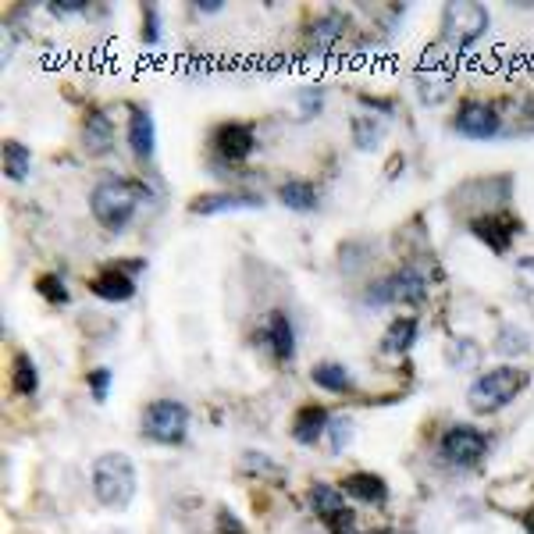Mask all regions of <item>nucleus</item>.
<instances>
[{"label": "nucleus", "instance_id": "f3484780", "mask_svg": "<svg viewBox=\"0 0 534 534\" xmlns=\"http://www.w3.org/2000/svg\"><path fill=\"white\" fill-rule=\"evenodd\" d=\"M342 492H346V499L371 502V506L389 502V485H385L378 474H349V478L342 481Z\"/></svg>", "mask_w": 534, "mask_h": 534}, {"label": "nucleus", "instance_id": "9b49d317", "mask_svg": "<svg viewBox=\"0 0 534 534\" xmlns=\"http://www.w3.org/2000/svg\"><path fill=\"white\" fill-rule=\"evenodd\" d=\"M470 232L478 235L481 243L492 253H506L513 243V235L520 232V221L510 218V214H492V218H474L470 221Z\"/></svg>", "mask_w": 534, "mask_h": 534}, {"label": "nucleus", "instance_id": "4be33fe9", "mask_svg": "<svg viewBox=\"0 0 534 534\" xmlns=\"http://www.w3.org/2000/svg\"><path fill=\"white\" fill-rule=\"evenodd\" d=\"M417 332H421L417 317H399V321L389 324V332L381 339V349H385V353H406V349L417 342Z\"/></svg>", "mask_w": 534, "mask_h": 534}, {"label": "nucleus", "instance_id": "c85d7f7f", "mask_svg": "<svg viewBox=\"0 0 534 534\" xmlns=\"http://www.w3.org/2000/svg\"><path fill=\"white\" fill-rule=\"evenodd\" d=\"M143 43L146 47L161 43V11H157V4H146L143 8Z\"/></svg>", "mask_w": 534, "mask_h": 534}, {"label": "nucleus", "instance_id": "4468645a", "mask_svg": "<svg viewBox=\"0 0 534 534\" xmlns=\"http://www.w3.org/2000/svg\"><path fill=\"white\" fill-rule=\"evenodd\" d=\"M264 335H267V346H271L278 364H289L292 356H296V328H292V321L282 314V310H271V314H267Z\"/></svg>", "mask_w": 534, "mask_h": 534}, {"label": "nucleus", "instance_id": "bb28decb", "mask_svg": "<svg viewBox=\"0 0 534 534\" xmlns=\"http://www.w3.org/2000/svg\"><path fill=\"white\" fill-rule=\"evenodd\" d=\"M381 143V125L371 122V118H353V146L356 150H374Z\"/></svg>", "mask_w": 534, "mask_h": 534}, {"label": "nucleus", "instance_id": "412c9836", "mask_svg": "<svg viewBox=\"0 0 534 534\" xmlns=\"http://www.w3.org/2000/svg\"><path fill=\"white\" fill-rule=\"evenodd\" d=\"M4 175L11 182H25V178L33 175V150L25 143H18V139L4 143Z\"/></svg>", "mask_w": 534, "mask_h": 534}, {"label": "nucleus", "instance_id": "cd10ccee", "mask_svg": "<svg viewBox=\"0 0 534 534\" xmlns=\"http://www.w3.org/2000/svg\"><path fill=\"white\" fill-rule=\"evenodd\" d=\"M36 289H40V296L43 300H50L54 307H61V303H68V289H65V282L57 275H43L40 282H36Z\"/></svg>", "mask_w": 534, "mask_h": 534}, {"label": "nucleus", "instance_id": "20e7f679", "mask_svg": "<svg viewBox=\"0 0 534 534\" xmlns=\"http://www.w3.org/2000/svg\"><path fill=\"white\" fill-rule=\"evenodd\" d=\"M524 389L527 374L520 367H495V371H485L481 378H474V385L467 389V406L474 413H499Z\"/></svg>", "mask_w": 534, "mask_h": 534}, {"label": "nucleus", "instance_id": "473e14b6", "mask_svg": "<svg viewBox=\"0 0 534 534\" xmlns=\"http://www.w3.org/2000/svg\"><path fill=\"white\" fill-rule=\"evenodd\" d=\"M517 275H520V289H524V296L534 303V257L517 260Z\"/></svg>", "mask_w": 534, "mask_h": 534}, {"label": "nucleus", "instance_id": "39448f33", "mask_svg": "<svg viewBox=\"0 0 534 534\" xmlns=\"http://www.w3.org/2000/svg\"><path fill=\"white\" fill-rule=\"evenodd\" d=\"M143 435L157 445H182L189 435V410L178 399H157L143 410Z\"/></svg>", "mask_w": 534, "mask_h": 534}, {"label": "nucleus", "instance_id": "ddd939ff", "mask_svg": "<svg viewBox=\"0 0 534 534\" xmlns=\"http://www.w3.org/2000/svg\"><path fill=\"white\" fill-rule=\"evenodd\" d=\"M214 143H218V154L225 157V161H246V157L253 154V146H257V132L246 122H228L218 129Z\"/></svg>", "mask_w": 534, "mask_h": 534}, {"label": "nucleus", "instance_id": "c756f323", "mask_svg": "<svg viewBox=\"0 0 534 534\" xmlns=\"http://www.w3.org/2000/svg\"><path fill=\"white\" fill-rule=\"evenodd\" d=\"M89 392H93V399L97 403H104L107 399V392H111V371L107 367H97V371H89Z\"/></svg>", "mask_w": 534, "mask_h": 534}, {"label": "nucleus", "instance_id": "f257e3e1", "mask_svg": "<svg viewBox=\"0 0 534 534\" xmlns=\"http://www.w3.org/2000/svg\"><path fill=\"white\" fill-rule=\"evenodd\" d=\"M139 200H143V186L132 178H104L93 193H89V211L107 232H125L129 221L136 218Z\"/></svg>", "mask_w": 534, "mask_h": 534}, {"label": "nucleus", "instance_id": "0eeeda50", "mask_svg": "<svg viewBox=\"0 0 534 534\" xmlns=\"http://www.w3.org/2000/svg\"><path fill=\"white\" fill-rule=\"evenodd\" d=\"M488 453V438L470 424H456L442 435V456L453 467H474Z\"/></svg>", "mask_w": 534, "mask_h": 534}, {"label": "nucleus", "instance_id": "aec40b11", "mask_svg": "<svg viewBox=\"0 0 534 534\" xmlns=\"http://www.w3.org/2000/svg\"><path fill=\"white\" fill-rule=\"evenodd\" d=\"M278 200H282L289 211H300V214L317 211V189L310 186V182H303V178H289V182L278 189Z\"/></svg>", "mask_w": 534, "mask_h": 534}, {"label": "nucleus", "instance_id": "f03ea898", "mask_svg": "<svg viewBox=\"0 0 534 534\" xmlns=\"http://www.w3.org/2000/svg\"><path fill=\"white\" fill-rule=\"evenodd\" d=\"M139 474L136 463L125 453H104L93 463V492H97L100 506L107 510H129V502L136 499Z\"/></svg>", "mask_w": 534, "mask_h": 534}, {"label": "nucleus", "instance_id": "6ab92c4d", "mask_svg": "<svg viewBox=\"0 0 534 534\" xmlns=\"http://www.w3.org/2000/svg\"><path fill=\"white\" fill-rule=\"evenodd\" d=\"M453 93V79H449V72H438V68H424V72H417V97H421V104L435 107L442 104L445 97Z\"/></svg>", "mask_w": 534, "mask_h": 534}, {"label": "nucleus", "instance_id": "423d86ee", "mask_svg": "<svg viewBox=\"0 0 534 534\" xmlns=\"http://www.w3.org/2000/svg\"><path fill=\"white\" fill-rule=\"evenodd\" d=\"M310 510L324 520L332 534H353V506H346V492L332 485H310Z\"/></svg>", "mask_w": 534, "mask_h": 534}, {"label": "nucleus", "instance_id": "2f4dec72", "mask_svg": "<svg viewBox=\"0 0 534 534\" xmlns=\"http://www.w3.org/2000/svg\"><path fill=\"white\" fill-rule=\"evenodd\" d=\"M321 104H324V93L321 89H303L300 93V122H307V118H314V114H321Z\"/></svg>", "mask_w": 534, "mask_h": 534}, {"label": "nucleus", "instance_id": "f8f14e48", "mask_svg": "<svg viewBox=\"0 0 534 534\" xmlns=\"http://www.w3.org/2000/svg\"><path fill=\"white\" fill-rule=\"evenodd\" d=\"M114 139H118V132H114L111 118H107L100 107L86 111V118H82V146H86V154L107 157L114 150Z\"/></svg>", "mask_w": 534, "mask_h": 534}, {"label": "nucleus", "instance_id": "a211bd4d", "mask_svg": "<svg viewBox=\"0 0 534 534\" xmlns=\"http://www.w3.org/2000/svg\"><path fill=\"white\" fill-rule=\"evenodd\" d=\"M328 428H332V421H328V410H324V406H303V410L296 413V421H292V438L303 445H317V438Z\"/></svg>", "mask_w": 534, "mask_h": 534}, {"label": "nucleus", "instance_id": "1a4fd4ad", "mask_svg": "<svg viewBox=\"0 0 534 534\" xmlns=\"http://www.w3.org/2000/svg\"><path fill=\"white\" fill-rule=\"evenodd\" d=\"M260 207H264L260 193L235 189V193H203V196H196L189 211L203 214V218H214V214H225V211H260Z\"/></svg>", "mask_w": 534, "mask_h": 534}, {"label": "nucleus", "instance_id": "72a5a7b5", "mask_svg": "<svg viewBox=\"0 0 534 534\" xmlns=\"http://www.w3.org/2000/svg\"><path fill=\"white\" fill-rule=\"evenodd\" d=\"M349 435H353V424H349V417H335V421H332V445H335V453H339L342 445L349 442Z\"/></svg>", "mask_w": 534, "mask_h": 534}, {"label": "nucleus", "instance_id": "9d476101", "mask_svg": "<svg viewBox=\"0 0 534 534\" xmlns=\"http://www.w3.org/2000/svg\"><path fill=\"white\" fill-rule=\"evenodd\" d=\"M129 146L139 161H154L157 154V122L150 107H129Z\"/></svg>", "mask_w": 534, "mask_h": 534}, {"label": "nucleus", "instance_id": "c9c22d12", "mask_svg": "<svg viewBox=\"0 0 534 534\" xmlns=\"http://www.w3.org/2000/svg\"><path fill=\"white\" fill-rule=\"evenodd\" d=\"M193 11L196 15H218V11H225V4L221 0H196Z\"/></svg>", "mask_w": 534, "mask_h": 534}, {"label": "nucleus", "instance_id": "b1692460", "mask_svg": "<svg viewBox=\"0 0 534 534\" xmlns=\"http://www.w3.org/2000/svg\"><path fill=\"white\" fill-rule=\"evenodd\" d=\"M314 381L321 385L324 392H349L353 389V378H349L346 364H332V360L314 367Z\"/></svg>", "mask_w": 534, "mask_h": 534}, {"label": "nucleus", "instance_id": "f704fd0d", "mask_svg": "<svg viewBox=\"0 0 534 534\" xmlns=\"http://www.w3.org/2000/svg\"><path fill=\"white\" fill-rule=\"evenodd\" d=\"M218 531H221V534H246V531H243V524H239V520H235L228 510H221V513H218Z\"/></svg>", "mask_w": 534, "mask_h": 534}, {"label": "nucleus", "instance_id": "7ed1b4c3", "mask_svg": "<svg viewBox=\"0 0 534 534\" xmlns=\"http://www.w3.org/2000/svg\"><path fill=\"white\" fill-rule=\"evenodd\" d=\"M492 25V15H488L485 4L478 0H453L442 8V47H449L453 54H463L467 47L481 40Z\"/></svg>", "mask_w": 534, "mask_h": 534}, {"label": "nucleus", "instance_id": "393cba45", "mask_svg": "<svg viewBox=\"0 0 534 534\" xmlns=\"http://www.w3.org/2000/svg\"><path fill=\"white\" fill-rule=\"evenodd\" d=\"M342 33H346V22H342V15L317 18V22H314V47L321 50V54H328V50L342 40Z\"/></svg>", "mask_w": 534, "mask_h": 534}, {"label": "nucleus", "instance_id": "6e6552de", "mask_svg": "<svg viewBox=\"0 0 534 534\" xmlns=\"http://www.w3.org/2000/svg\"><path fill=\"white\" fill-rule=\"evenodd\" d=\"M502 129V118L492 104H481V100H467L456 111V132H463L467 139H495Z\"/></svg>", "mask_w": 534, "mask_h": 534}, {"label": "nucleus", "instance_id": "5701e85b", "mask_svg": "<svg viewBox=\"0 0 534 534\" xmlns=\"http://www.w3.org/2000/svg\"><path fill=\"white\" fill-rule=\"evenodd\" d=\"M11 389H15V396H36V389H40V371H36V364L25 353L15 356V367H11Z\"/></svg>", "mask_w": 534, "mask_h": 534}, {"label": "nucleus", "instance_id": "2eb2a0df", "mask_svg": "<svg viewBox=\"0 0 534 534\" xmlns=\"http://www.w3.org/2000/svg\"><path fill=\"white\" fill-rule=\"evenodd\" d=\"M89 289H93V296H100V300H107V303H125L136 296V282H132V275L122 271V267H107V271H100Z\"/></svg>", "mask_w": 534, "mask_h": 534}, {"label": "nucleus", "instance_id": "a878e982", "mask_svg": "<svg viewBox=\"0 0 534 534\" xmlns=\"http://www.w3.org/2000/svg\"><path fill=\"white\" fill-rule=\"evenodd\" d=\"M495 349H499L502 356H524L527 349H531V339H527V332L517 328V324H502L499 339H495Z\"/></svg>", "mask_w": 534, "mask_h": 534}, {"label": "nucleus", "instance_id": "dca6fc26", "mask_svg": "<svg viewBox=\"0 0 534 534\" xmlns=\"http://www.w3.org/2000/svg\"><path fill=\"white\" fill-rule=\"evenodd\" d=\"M392 303H424L428 300V278L417 267H403L396 275H389Z\"/></svg>", "mask_w": 534, "mask_h": 534}, {"label": "nucleus", "instance_id": "7c9ffc66", "mask_svg": "<svg viewBox=\"0 0 534 534\" xmlns=\"http://www.w3.org/2000/svg\"><path fill=\"white\" fill-rule=\"evenodd\" d=\"M47 11L54 18H72V15H86L89 4H86V0H50Z\"/></svg>", "mask_w": 534, "mask_h": 534}]
</instances>
